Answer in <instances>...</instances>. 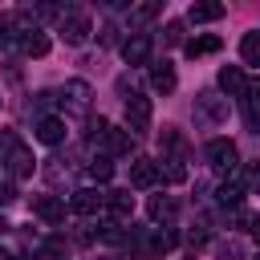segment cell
<instances>
[{"mask_svg":"<svg viewBox=\"0 0 260 260\" xmlns=\"http://www.w3.org/2000/svg\"><path fill=\"white\" fill-rule=\"evenodd\" d=\"M57 106H61V114H73V118H81V114H89V106H93V89H89V81H65L61 89H57Z\"/></svg>","mask_w":260,"mask_h":260,"instance_id":"1","label":"cell"},{"mask_svg":"<svg viewBox=\"0 0 260 260\" xmlns=\"http://www.w3.org/2000/svg\"><path fill=\"white\" fill-rule=\"evenodd\" d=\"M195 122L199 126H223L228 122V98H219L215 89H199L195 93Z\"/></svg>","mask_w":260,"mask_h":260,"instance_id":"2","label":"cell"},{"mask_svg":"<svg viewBox=\"0 0 260 260\" xmlns=\"http://www.w3.org/2000/svg\"><path fill=\"white\" fill-rule=\"evenodd\" d=\"M57 32H61L65 45H85L89 32H93V24H89V16H85L81 8H65L61 20H57Z\"/></svg>","mask_w":260,"mask_h":260,"instance_id":"3","label":"cell"},{"mask_svg":"<svg viewBox=\"0 0 260 260\" xmlns=\"http://www.w3.org/2000/svg\"><path fill=\"white\" fill-rule=\"evenodd\" d=\"M150 98L146 93H130L126 98V130L130 134H142V130H150Z\"/></svg>","mask_w":260,"mask_h":260,"instance_id":"4","label":"cell"},{"mask_svg":"<svg viewBox=\"0 0 260 260\" xmlns=\"http://www.w3.org/2000/svg\"><path fill=\"white\" fill-rule=\"evenodd\" d=\"M203 154H207V162L219 167V171H236V162H240V150H236L232 138H211V142L203 146Z\"/></svg>","mask_w":260,"mask_h":260,"instance_id":"5","label":"cell"},{"mask_svg":"<svg viewBox=\"0 0 260 260\" xmlns=\"http://www.w3.org/2000/svg\"><path fill=\"white\" fill-rule=\"evenodd\" d=\"M24 32H28V12H4L0 16V49L20 45Z\"/></svg>","mask_w":260,"mask_h":260,"instance_id":"6","label":"cell"},{"mask_svg":"<svg viewBox=\"0 0 260 260\" xmlns=\"http://www.w3.org/2000/svg\"><path fill=\"white\" fill-rule=\"evenodd\" d=\"M150 49H154L150 32H130V37L122 41V57H126V65H146V61H150Z\"/></svg>","mask_w":260,"mask_h":260,"instance_id":"7","label":"cell"},{"mask_svg":"<svg viewBox=\"0 0 260 260\" xmlns=\"http://www.w3.org/2000/svg\"><path fill=\"white\" fill-rule=\"evenodd\" d=\"M134 150V134L126 130V126H110L106 130V138H102V154H130Z\"/></svg>","mask_w":260,"mask_h":260,"instance_id":"8","label":"cell"},{"mask_svg":"<svg viewBox=\"0 0 260 260\" xmlns=\"http://www.w3.org/2000/svg\"><path fill=\"white\" fill-rule=\"evenodd\" d=\"M73 211L77 215H98L102 207H106V191H98V187H81V191H73Z\"/></svg>","mask_w":260,"mask_h":260,"instance_id":"9","label":"cell"},{"mask_svg":"<svg viewBox=\"0 0 260 260\" xmlns=\"http://www.w3.org/2000/svg\"><path fill=\"white\" fill-rule=\"evenodd\" d=\"M37 142H45V146H57V142H65V118H57V114H45V118H37Z\"/></svg>","mask_w":260,"mask_h":260,"instance_id":"10","label":"cell"},{"mask_svg":"<svg viewBox=\"0 0 260 260\" xmlns=\"http://www.w3.org/2000/svg\"><path fill=\"white\" fill-rule=\"evenodd\" d=\"M4 162H8V175H12V179H28V175H32V150H28L24 142H16V146L4 154Z\"/></svg>","mask_w":260,"mask_h":260,"instance_id":"11","label":"cell"},{"mask_svg":"<svg viewBox=\"0 0 260 260\" xmlns=\"http://www.w3.org/2000/svg\"><path fill=\"white\" fill-rule=\"evenodd\" d=\"M154 183H158V162H154V158H134V162H130V187L146 191V187H154Z\"/></svg>","mask_w":260,"mask_h":260,"instance_id":"12","label":"cell"},{"mask_svg":"<svg viewBox=\"0 0 260 260\" xmlns=\"http://www.w3.org/2000/svg\"><path fill=\"white\" fill-rule=\"evenodd\" d=\"M219 89H223L228 98H244V93H248L244 69H240V65H223V69H219Z\"/></svg>","mask_w":260,"mask_h":260,"instance_id":"13","label":"cell"},{"mask_svg":"<svg viewBox=\"0 0 260 260\" xmlns=\"http://www.w3.org/2000/svg\"><path fill=\"white\" fill-rule=\"evenodd\" d=\"M106 211L114 215V223L130 219V211H134V195H130V187H126V191H106Z\"/></svg>","mask_w":260,"mask_h":260,"instance_id":"14","label":"cell"},{"mask_svg":"<svg viewBox=\"0 0 260 260\" xmlns=\"http://www.w3.org/2000/svg\"><path fill=\"white\" fill-rule=\"evenodd\" d=\"M146 211H150V219H154V223H162V228H171V219H175V211H179V203H175V195H150V203H146Z\"/></svg>","mask_w":260,"mask_h":260,"instance_id":"15","label":"cell"},{"mask_svg":"<svg viewBox=\"0 0 260 260\" xmlns=\"http://www.w3.org/2000/svg\"><path fill=\"white\" fill-rule=\"evenodd\" d=\"M32 215L45 219V223H61L65 219V203L57 195H41V199H32Z\"/></svg>","mask_w":260,"mask_h":260,"instance_id":"16","label":"cell"},{"mask_svg":"<svg viewBox=\"0 0 260 260\" xmlns=\"http://www.w3.org/2000/svg\"><path fill=\"white\" fill-rule=\"evenodd\" d=\"M223 12H228L223 4H215V0H199V4L187 8V20H191V24H211V20H219Z\"/></svg>","mask_w":260,"mask_h":260,"instance_id":"17","label":"cell"},{"mask_svg":"<svg viewBox=\"0 0 260 260\" xmlns=\"http://www.w3.org/2000/svg\"><path fill=\"white\" fill-rule=\"evenodd\" d=\"M183 53L195 61V57H207V53H219V37L215 32H203V37H191V41H183Z\"/></svg>","mask_w":260,"mask_h":260,"instance_id":"18","label":"cell"},{"mask_svg":"<svg viewBox=\"0 0 260 260\" xmlns=\"http://www.w3.org/2000/svg\"><path fill=\"white\" fill-rule=\"evenodd\" d=\"M150 85H154L158 93H171V89L179 85V77H175V65H171V61H158V65H150Z\"/></svg>","mask_w":260,"mask_h":260,"instance_id":"19","label":"cell"},{"mask_svg":"<svg viewBox=\"0 0 260 260\" xmlns=\"http://www.w3.org/2000/svg\"><path fill=\"white\" fill-rule=\"evenodd\" d=\"M158 142H162V150H167L171 158H187V138H183V134H179L175 126H162Z\"/></svg>","mask_w":260,"mask_h":260,"instance_id":"20","label":"cell"},{"mask_svg":"<svg viewBox=\"0 0 260 260\" xmlns=\"http://www.w3.org/2000/svg\"><path fill=\"white\" fill-rule=\"evenodd\" d=\"M244 187L248 183H240V179H228V183H219V191H215V199H219V207H240V199H244Z\"/></svg>","mask_w":260,"mask_h":260,"instance_id":"21","label":"cell"},{"mask_svg":"<svg viewBox=\"0 0 260 260\" xmlns=\"http://www.w3.org/2000/svg\"><path fill=\"white\" fill-rule=\"evenodd\" d=\"M20 53H24V57H45V53H49V37H45L41 28H28L24 41H20Z\"/></svg>","mask_w":260,"mask_h":260,"instance_id":"22","label":"cell"},{"mask_svg":"<svg viewBox=\"0 0 260 260\" xmlns=\"http://www.w3.org/2000/svg\"><path fill=\"white\" fill-rule=\"evenodd\" d=\"M179 244V236H175V228H158V232H150V240H146V248L154 252V256H162V252H171Z\"/></svg>","mask_w":260,"mask_h":260,"instance_id":"23","label":"cell"},{"mask_svg":"<svg viewBox=\"0 0 260 260\" xmlns=\"http://www.w3.org/2000/svg\"><path fill=\"white\" fill-rule=\"evenodd\" d=\"M85 175H89L93 183H106V179L114 175V162H110V154H93V158L85 162Z\"/></svg>","mask_w":260,"mask_h":260,"instance_id":"24","label":"cell"},{"mask_svg":"<svg viewBox=\"0 0 260 260\" xmlns=\"http://www.w3.org/2000/svg\"><path fill=\"white\" fill-rule=\"evenodd\" d=\"M158 179H167V183H183V179H187V167H183V158H171V154H162V162H158Z\"/></svg>","mask_w":260,"mask_h":260,"instance_id":"25","label":"cell"},{"mask_svg":"<svg viewBox=\"0 0 260 260\" xmlns=\"http://www.w3.org/2000/svg\"><path fill=\"white\" fill-rule=\"evenodd\" d=\"M240 57L248 65H260V28H252V32L240 37Z\"/></svg>","mask_w":260,"mask_h":260,"instance_id":"26","label":"cell"},{"mask_svg":"<svg viewBox=\"0 0 260 260\" xmlns=\"http://www.w3.org/2000/svg\"><path fill=\"white\" fill-rule=\"evenodd\" d=\"M41 252H45L49 260H65V256H69V244H65V236H49V240L41 244Z\"/></svg>","mask_w":260,"mask_h":260,"instance_id":"27","label":"cell"},{"mask_svg":"<svg viewBox=\"0 0 260 260\" xmlns=\"http://www.w3.org/2000/svg\"><path fill=\"white\" fill-rule=\"evenodd\" d=\"M158 12H162V4H138V8H130V24H146Z\"/></svg>","mask_w":260,"mask_h":260,"instance_id":"28","label":"cell"},{"mask_svg":"<svg viewBox=\"0 0 260 260\" xmlns=\"http://www.w3.org/2000/svg\"><path fill=\"white\" fill-rule=\"evenodd\" d=\"M162 41H167V45H183V20H167Z\"/></svg>","mask_w":260,"mask_h":260,"instance_id":"29","label":"cell"},{"mask_svg":"<svg viewBox=\"0 0 260 260\" xmlns=\"http://www.w3.org/2000/svg\"><path fill=\"white\" fill-rule=\"evenodd\" d=\"M244 183H248V191H256V195H260V162H252V167H248Z\"/></svg>","mask_w":260,"mask_h":260,"instance_id":"30","label":"cell"},{"mask_svg":"<svg viewBox=\"0 0 260 260\" xmlns=\"http://www.w3.org/2000/svg\"><path fill=\"white\" fill-rule=\"evenodd\" d=\"M219 260H240V244H223L219 248Z\"/></svg>","mask_w":260,"mask_h":260,"instance_id":"31","label":"cell"},{"mask_svg":"<svg viewBox=\"0 0 260 260\" xmlns=\"http://www.w3.org/2000/svg\"><path fill=\"white\" fill-rule=\"evenodd\" d=\"M114 41H118V24H106L102 28V45H114Z\"/></svg>","mask_w":260,"mask_h":260,"instance_id":"32","label":"cell"},{"mask_svg":"<svg viewBox=\"0 0 260 260\" xmlns=\"http://www.w3.org/2000/svg\"><path fill=\"white\" fill-rule=\"evenodd\" d=\"M248 232H252V240L260 244V215H248Z\"/></svg>","mask_w":260,"mask_h":260,"instance_id":"33","label":"cell"},{"mask_svg":"<svg viewBox=\"0 0 260 260\" xmlns=\"http://www.w3.org/2000/svg\"><path fill=\"white\" fill-rule=\"evenodd\" d=\"M8 199H12V187H8V183H0V203H8Z\"/></svg>","mask_w":260,"mask_h":260,"instance_id":"34","label":"cell"},{"mask_svg":"<svg viewBox=\"0 0 260 260\" xmlns=\"http://www.w3.org/2000/svg\"><path fill=\"white\" fill-rule=\"evenodd\" d=\"M0 260H16V256H12V252H4V248H0Z\"/></svg>","mask_w":260,"mask_h":260,"instance_id":"35","label":"cell"},{"mask_svg":"<svg viewBox=\"0 0 260 260\" xmlns=\"http://www.w3.org/2000/svg\"><path fill=\"white\" fill-rule=\"evenodd\" d=\"M0 106H4V98H0Z\"/></svg>","mask_w":260,"mask_h":260,"instance_id":"36","label":"cell"},{"mask_svg":"<svg viewBox=\"0 0 260 260\" xmlns=\"http://www.w3.org/2000/svg\"><path fill=\"white\" fill-rule=\"evenodd\" d=\"M256 260H260V256H256Z\"/></svg>","mask_w":260,"mask_h":260,"instance_id":"37","label":"cell"}]
</instances>
